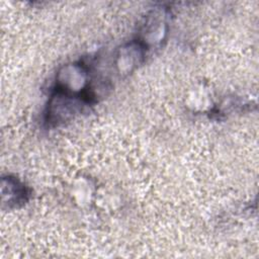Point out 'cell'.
Here are the masks:
<instances>
[{
    "label": "cell",
    "mask_w": 259,
    "mask_h": 259,
    "mask_svg": "<svg viewBox=\"0 0 259 259\" xmlns=\"http://www.w3.org/2000/svg\"><path fill=\"white\" fill-rule=\"evenodd\" d=\"M140 57H142V53L140 52V50L136 47H126L123 48L120 51V56H119V68L120 71H131L135 66L136 63H139V59Z\"/></svg>",
    "instance_id": "6da1fadb"
}]
</instances>
